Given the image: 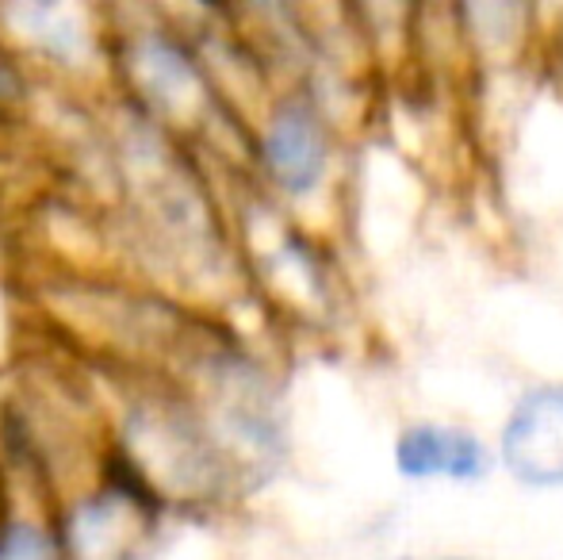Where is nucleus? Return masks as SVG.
<instances>
[{"mask_svg":"<svg viewBox=\"0 0 563 560\" xmlns=\"http://www.w3.org/2000/svg\"><path fill=\"white\" fill-rule=\"evenodd\" d=\"M126 92L146 123H169L208 97V74L192 39L177 28H139L119 43Z\"/></svg>","mask_w":563,"mask_h":560,"instance_id":"f257e3e1","label":"nucleus"},{"mask_svg":"<svg viewBox=\"0 0 563 560\" xmlns=\"http://www.w3.org/2000/svg\"><path fill=\"white\" fill-rule=\"evenodd\" d=\"M253 154H257L265 180L280 196H288V200L314 196L327 185L330 157H334L330 123L322 108L307 92H284L261 123Z\"/></svg>","mask_w":563,"mask_h":560,"instance_id":"f03ea898","label":"nucleus"},{"mask_svg":"<svg viewBox=\"0 0 563 560\" xmlns=\"http://www.w3.org/2000/svg\"><path fill=\"white\" fill-rule=\"evenodd\" d=\"M498 461L521 487H563V381L533 384L518 396L503 422Z\"/></svg>","mask_w":563,"mask_h":560,"instance_id":"7ed1b4c3","label":"nucleus"},{"mask_svg":"<svg viewBox=\"0 0 563 560\" xmlns=\"http://www.w3.org/2000/svg\"><path fill=\"white\" fill-rule=\"evenodd\" d=\"M495 469L487 441L464 426L410 422L395 438V472L402 480H456L472 484Z\"/></svg>","mask_w":563,"mask_h":560,"instance_id":"20e7f679","label":"nucleus"},{"mask_svg":"<svg viewBox=\"0 0 563 560\" xmlns=\"http://www.w3.org/2000/svg\"><path fill=\"white\" fill-rule=\"evenodd\" d=\"M0 20L58 66H74V62L89 58L97 46L89 23L66 4H12L0 12Z\"/></svg>","mask_w":563,"mask_h":560,"instance_id":"39448f33","label":"nucleus"},{"mask_svg":"<svg viewBox=\"0 0 563 560\" xmlns=\"http://www.w3.org/2000/svg\"><path fill=\"white\" fill-rule=\"evenodd\" d=\"M0 560H69L51 523L31 515H0Z\"/></svg>","mask_w":563,"mask_h":560,"instance_id":"423d86ee","label":"nucleus"},{"mask_svg":"<svg viewBox=\"0 0 563 560\" xmlns=\"http://www.w3.org/2000/svg\"><path fill=\"white\" fill-rule=\"evenodd\" d=\"M438 560H464V557H438Z\"/></svg>","mask_w":563,"mask_h":560,"instance_id":"0eeeda50","label":"nucleus"}]
</instances>
